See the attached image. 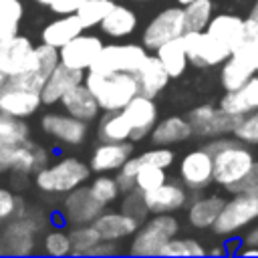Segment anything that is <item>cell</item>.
<instances>
[{"mask_svg":"<svg viewBox=\"0 0 258 258\" xmlns=\"http://www.w3.org/2000/svg\"><path fill=\"white\" fill-rule=\"evenodd\" d=\"M117 252H119V248H117L115 242H111V240H101V242L89 252V256H111V254H117Z\"/></svg>","mask_w":258,"mask_h":258,"instance_id":"obj_50","label":"cell"},{"mask_svg":"<svg viewBox=\"0 0 258 258\" xmlns=\"http://www.w3.org/2000/svg\"><path fill=\"white\" fill-rule=\"evenodd\" d=\"M50 161V153L26 139L22 145L14 147V149H6V151H0V165L2 169H10V171H16V173H22V175H34L38 169H42L44 165H48Z\"/></svg>","mask_w":258,"mask_h":258,"instance_id":"obj_11","label":"cell"},{"mask_svg":"<svg viewBox=\"0 0 258 258\" xmlns=\"http://www.w3.org/2000/svg\"><path fill=\"white\" fill-rule=\"evenodd\" d=\"M248 16H250V18H254V20L258 22V4H256L252 10H250V14H248Z\"/></svg>","mask_w":258,"mask_h":258,"instance_id":"obj_54","label":"cell"},{"mask_svg":"<svg viewBox=\"0 0 258 258\" xmlns=\"http://www.w3.org/2000/svg\"><path fill=\"white\" fill-rule=\"evenodd\" d=\"M177 175L187 189L191 191L206 189L210 183H214V159L210 151L206 147L187 151L177 165Z\"/></svg>","mask_w":258,"mask_h":258,"instance_id":"obj_10","label":"cell"},{"mask_svg":"<svg viewBox=\"0 0 258 258\" xmlns=\"http://www.w3.org/2000/svg\"><path fill=\"white\" fill-rule=\"evenodd\" d=\"M254 189H258V159L252 163L246 177L232 189V194H236V191H254Z\"/></svg>","mask_w":258,"mask_h":258,"instance_id":"obj_48","label":"cell"},{"mask_svg":"<svg viewBox=\"0 0 258 258\" xmlns=\"http://www.w3.org/2000/svg\"><path fill=\"white\" fill-rule=\"evenodd\" d=\"M20 200L8 187H0V220H8L18 214Z\"/></svg>","mask_w":258,"mask_h":258,"instance_id":"obj_47","label":"cell"},{"mask_svg":"<svg viewBox=\"0 0 258 258\" xmlns=\"http://www.w3.org/2000/svg\"><path fill=\"white\" fill-rule=\"evenodd\" d=\"M135 28H137V16L131 8L123 4H115L101 22V30L113 38H125L133 34Z\"/></svg>","mask_w":258,"mask_h":258,"instance_id":"obj_32","label":"cell"},{"mask_svg":"<svg viewBox=\"0 0 258 258\" xmlns=\"http://www.w3.org/2000/svg\"><path fill=\"white\" fill-rule=\"evenodd\" d=\"M38 230V226L28 220V218H16L14 222H10L4 230V242L6 252L12 254H30L34 248V232Z\"/></svg>","mask_w":258,"mask_h":258,"instance_id":"obj_29","label":"cell"},{"mask_svg":"<svg viewBox=\"0 0 258 258\" xmlns=\"http://www.w3.org/2000/svg\"><path fill=\"white\" fill-rule=\"evenodd\" d=\"M242 244L244 246H258V224L254 228H250V232H246Z\"/></svg>","mask_w":258,"mask_h":258,"instance_id":"obj_51","label":"cell"},{"mask_svg":"<svg viewBox=\"0 0 258 258\" xmlns=\"http://www.w3.org/2000/svg\"><path fill=\"white\" fill-rule=\"evenodd\" d=\"M30 139V127L24 119L0 113V151L14 149Z\"/></svg>","mask_w":258,"mask_h":258,"instance_id":"obj_35","label":"cell"},{"mask_svg":"<svg viewBox=\"0 0 258 258\" xmlns=\"http://www.w3.org/2000/svg\"><path fill=\"white\" fill-rule=\"evenodd\" d=\"M244 20L246 18H240L236 14H218L212 16L206 30L234 50L244 40Z\"/></svg>","mask_w":258,"mask_h":258,"instance_id":"obj_30","label":"cell"},{"mask_svg":"<svg viewBox=\"0 0 258 258\" xmlns=\"http://www.w3.org/2000/svg\"><path fill=\"white\" fill-rule=\"evenodd\" d=\"M206 248L196 238H171L159 250V256H204Z\"/></svg>","mask_w":258,"mask_h":258,"instance_id":"obj_40","label":"cell"},{"mask_svg":"<svg viewBox=\"0 0 258 258\" xmlns=\"http://www.w3.org/2000/svg\"><path fill=\"white\" fill-rule=\"evenodd\" d=\"M147 58V50L141 44H105L91 67L93 71L105 73H133L143 64Z\"/></svg>","mask_w":258,"mask_h":258,"instance_id":"obj_9","label":"cell"},{"mask_svg":"<svg viewBox=\"0 0 258 258\" xmlns=\"http://www.w3.org/2000/svg\"><path fill=\"white\" fill-rule=\"evenodd\" d=\"M40 127L52 139L64 145H83L89 135V123L69 113H46L40 119Z\"/></svg>","mask_w":258,"mask_h":258,"instance_id":"obj_14","label":"cell"},{"mask_svg":"<svg viewBox=\"0 0 258 258\" xmlns=\"http://www.w3.org/2000/svg\"><path fill=\"white\" fill-rule=\"evenodd\" d=\"M155 54L159 56V60L163 62V67H165V71L169 73L171 79L181 77L183 71H185V67L189 64L187 52H185V44H183V38H181V36L163 42V44L155 50Z\"/></svg>","mask_w":258,"mask_h":258,"instance_id":"obj_34","label":"cell"},{"mask_svg":"<svg viewBox=\"0 0 258 258\" xmlns=\"http://www.w3.org/2000/svg\"><path fill=\"white\" fill-rule=\"evenodd\" d=\"M234 137L248 145H258V111L248 113L244 117H238L236 127H234Z\"/></svg>","mask_w":258,"mask_h":258,"instance_id":"obj_45","label":"cell"},{"mask_svg":"<svg viewBox=\"0 0 258 258\" xmlns=\"http://www.w3.org/2000/svg\"><path fill=\"white\" fill-rule=\"evenodd\" d=\"M8 81H10V77H8L6 73H2V71H0V93H2V89L8 85Z\"/></svg>","mask_w":258,"mask_h":258,"instance_id":"obj_53","label":"cell"},{"mask_svg":"<svg viewBox=\"0 0 258 258\" xmlns=\"http://www.w3.org/2000/svg\"><path fill=\"white\" fill-rule=\"evenodd\" d=\"M91 165L79 157H60L34 173V185L44 194H69L91 175Z\"/></svg>","mask_w":258,"mask_h":258,"instance_id":"obj_3","label":"cell"},{"mask_svg":"<svg viewBox=\"0 0 258 258\" xmlns=\"http://www.w3.org/2000/svg\"><path fill=\"white\" fill-rule=\"evenodd\" d=\"M135 77H137L139 93L145 97H151V99H155L167 87V83L171 79L157 54H147L143 64L135 71Z\"/></svg>","mask_w":258,"mask_h":258,"instance_id":"obj_24","label":"cell"},{"mask_svg":"<svg viewBox=\"0 0 258 258\" xmlns=\"http://www.w3.org/2000/svg\"><path fill=\"white\" fill-rule=\"evenodd\" d=\"M123 115L131 127V141H141L151 133L157 123V105L155 99L145 95H135L123 109Z\"/></svg>","mask_w":258,"mask_h":258,"instance_id":"obj_17","label":"cell"},{"mask_svg":"<svg viewBox=\"0 0 258 258\" xmlns=\"http://www.w3.org/2000/svg\"><path fill=\"white\" fill-rule=\"evenodd\" d=\"M89 187H91V194H93L103 206L113 204V202L119 198V194H121V187H119L117 179H115V177H109V175H105V173H99V177H95V179L89 183Z\"/></svg>","mask_w":258,"mask_h":258,"instance_id":"obj_42","label":"cell"},{"mask_svg":"<svg viewBox=\"0 0 258 258\" xmlns=\"http://www.w3.org/2000/svg\"><path fill=\"white\" fill-rule=\"evenodd\" d=\"M258 220V189L254 191H236L232 200L224 204L218 220L212 230L218 236H234L250 228Z\"/></svg>","mask_w":258,"mask_h":258,"instance_id":"obj_4","label":"cell"},{"mask_svg":"<svg viewBox=\"0 0 258 258\" xmlns=\"http://www.w3.org/2000/svg\"><path fill=\"white\" fill-rule=\"evenodd\" d=\"M131 155H133V141H119V143L101 141L93 149L89 165L95 173H109L121 169Z\"/></svg>","mask_w":258,"mask_h":258,"instance_id":"obj_20","label":"cell"},{"mask_svg":"<svg viewBox=\"0 0 258 258\" xmlns=\"http://www.w3.org/2000/svg\"><path fill=\"white\" fill-rule=\"evenodd\" d=\"M214 159V183L232 191L256 161L248 143L238 137H214L204 145Z\"/></svg>","mask_w":258,"mask_h":258,"instance_id":"obj_1","label":"cell"},{"mask_svg":"<svg viewBox=\"0 0 258 258\" xmlns=\"http://www.w3.org/2000/svg\"><path fill=\"white\" fill-rule=\"evenodd\" d=\"M101 242L99 232L95 230L93 224H83V226H73L71 230V254L75 256H89V252Z\"/></svg>","mask_w":258,"mask_h":258,"instance_id":"obj_38","label":"cell"},{"mask_svg":"<svg viewBox=\"0 0 258 258\" xmlns=\"http://www.w3.org/2000/svg\"><path fill=\"white\" fill-rule=\"evenodd\" d=\"M81 83H85V71H79V69H73V67L58 62L56 69L50 73V77L46 79V83L40 89L42 105L58 103L67 91H71L73 87H77Z\"/></svg>","mask_w":258,"mask_h":258,"instance_id":"obj_21","label":"cell"},{"mask_svg":"<svg viewBox=\"0 0 258 258\" xmlns=\"http://www.w3.org/2000/svg\"><path fill=\"white\" fill-rule=\"evenodd\" d=\"M194 135V129L187 121V117H179V115H169L161 121L155 123V127L149 133V139L153 145H163L169 147L173 143H181L187 137Z\"/></svg>","mask_w":258,"mask_h":258,"instance_id":"obj_26","label":"cell"},{"mask_svg":"<svg viewBox=\"0 0 258 258\" xmlns=\"http://www.w3.org/2000/svg\"><path fill=\"white\" fill-rule=\"evenodd\" d=\"M238 254H240V256H250V254L258 256V246H244V248L238 250Z\"/></svg>","mask_w":258,"mask_h":258,"instance_id":"obj_52","label":"cell"},{"mask_svg":"<svg viewBox=\"0 0 258 258\" xmlns=\"http://www.w3.org/2000/svg\"><path fill=\"white\" fill-rule=\"evenodd\" d=\"M220 107L234 117H244L258 111V75H254L240 89L226 91V95L220 99Z\"/></svg>","mask_w":258,"mask_h":258,"instance_id":"obj_25","label":"cell"},{"mask_svg":"<svg viewBox=\"0 0 258 258\" xmlns=\"http://www.w3.org/2000/svg\"><path fill=\"white\" fill-rule=\"evenodd\" d=\"M58 103L62 105L64 113H69V115H73L77 119H83L87 123L95 121L99 117V113H101V107H99L95 95L91 93V89L85 83H81V85L73 87L71 91H67Z\"/></svg>","mask_w":258,"mask_h":258,"instance_id":"obj_23","label":"cell"},{"mask_svg":"<svg viewBox=\"0 0 258 258\" xmlns=\"http://www.w3.org/2000/svg\"><path fill=\"white\" fill-rule=\"evenodd\" d=\"M81 32H85V26L79 20V16L77 14H62L60 18L48 22L42 28L40 38H42V42H46V44H50L54 48H60L69 40H73L75 36H79Z\"/></svg>","mask_w":258,"mask_h":258,"instance_id":"obj_28","label":"cell"},{"mask_svg":"<svg viewBox=\"0 0 258 258\" xmlns=\"http://www.w3.org/2000/svg\"><path fill=\"white\" fill-rule=\"evenodd\" d=\"M34 54V44L30 38L14 34L10 38L0 40V71L8 77L22 75L30 69Z\"/></svg>","mask_w":258,"mask_h":258,"instance_id":"obj_16","label":"cell"},{"mask_svg":"<svg viewBox=\"0 0 258 258\" xmlns=\"http://www.w3.org/2000/svg\"><path fill=\"white\" fill-rule=\"evenodd\" d=\"M87 0H52L50 2V10L52 12H56V14H75L83 4H85Z\"/></svg>","mask_w":258,"mask_h":258,"instance_id":"obj_49","label":"cell"},{"mask_svg":"<svg viewBox=\"0 0 258 258\" xmlns=\"http://www.w3.org/2000/svg\"><path fill=\"white\" fill-rule=\"evenodd\" d=\"M185 16V32L187 30H206L212 16H214V2L212 0H191L183 6Z\"/></svg>","mask_w":258,"mask_h":258,"instance_id":"obj_36","label":"cell"},{"mask_svg":"<svg viewBox=\"0 0 258 258\" xmlns=\"http://www.w3.org/2000/svg\"><path fill=\"white\" fill-rule=\"evenodd\" d=\"M93 226L99 232L101 240L117 242V240L133 236L139 230L141 224L135 218H131L129 214H125V212H101L95 218Z\"/></svg>","mask_w":258,"mask_h":258,"instance_id":"obj_22","label":"cell"},{"mask_svg":"<svg viewBox=\"0 0 258 258\" xmlns=\"http://www.w3.org/2000/svg\"><path fill=\"white\" fill-rule=\"evenodd\" d=\"M85 85L95 95L101 111H121L135 95H139L137 77L133 73H105L89 69Z\"/></svg>","mask_w":258,"mask_h":258,"instance_id":"obj_2","label":"cell"},{"mask_svg":"<svg viewBox=\"0 0 258 258\" xmlns=\"http://www.w3.org/2000/svg\"><path fill=\"white\" fill-rule=\"evenodd\" d=\"M189 2H191V0H177L179 6H185V4H189Z\"/></svg>","mask_w":258,"mask_h":258,"instance_id":"obj_57","label":"cell"},{"mask_svg":"<svg viewBox=\"0 0 258 258\" xmlns=\"http://www.w3.org/2000/svg\"><path fill=\"white\" fill-rule=\"evenodd\" d=\"M133 2H151V0H133Z\"/></svg>","mask_w":258,"mask_h":258,"instance_id":"obj_58","label":"cell"},{"mask_svg":"<svg viewBox=\"0 0 258 258\" xmlns=\"http://www.w3.org/2000/svg\"><path fill=\"white\" fill-rule=\"evenodd\" d=\"M42 250L48 256H67L71 254L73 246H71V234L62 232V230H52L44 236L42 240Z\"/></svg>","mask_w":258,"mask_h":258,"instance_id":"obj_44","label":"cell"},{"mask_svg":"<svg viewBox=\"0 0 258 258\" xmlns=\"http://www.w3.org/2000/svg\"><path fill=\"white\" fill-rule=\"evenodd\" d=\"M113 6H115L113 0H87L75 14L79 16V20L83 22V26L87 30L93 26H101L103 18L111 12Z\"/></svg>","mask_w":258,"mask_h":258,"instance_id":"obj_39","label":"cell"},{"mask_svg":"<svg viewBox=\"0 0 258 258\" xmlns=\"http://www.w3.org/2000/svg\"><path fill=\"white\" fill-rule=\"evenodd\" d=\"M256 75L254 67L250 62H246L242 56L238 54H230L224 62H222V71H220V81H222V87L226 91H236L240 89L242 85H246L252 77Z\"/></svg>","mask_w":258,"mask_h":258,"instance_id":"obj_33","label":"cell"},{"mask_svg":"<svg viewBox=\"0 0 258 258\" xmlns=\"http://www.w3.org/2000/svg\"><path fill=\"white\" fill-rule=\"evenodd\" d=\"M181 38L185 44L189 64L198 69L218 67L232 54V48L226 46L216 36H212L208 30H187Z\"/></svg>","mask_w":258,"mask_h":258,"instance_id":"obj_6","label":"cell"},{"mask_svg":"<svg viewBox=\"0 0 258 258\" xmlns=\"http://www.w3.org/2000/svg\"><path fill=\"white\" fill-rule=\"evenodd\" d=\"M97 139L107 143L131 141V127L123 111H105L97 123Z\"/></svg>","mask_w":258,"mask_h":258,"instance_id":"obj_31","label":"cell"},{"mask_svg":"<svg viewBox=\"0 0 258 258\" xmlns=\"http://www.w3.org/2000/svg\"><path fill=\"white\" fill-rule=\"evenodd\" d=\"M226 200L222 196H196L191 202H187V222L194 228L206 230L212 228L218 220L220 212L224 210Z\"/></svg>","mask_w":258,"mask_h":258,"instance_id":"obj_27","label":"cell"},{"mask_svg":"<svg viewBox=\"0 0 258 258\" xmlns=\"http://www.w3.org/2000/svg\"><path fill=\"white\" fill-rule=\"evenodd\" d=\"M121 212L129 214V216L135 218L139 224H143L145 218H147V214H149V210H147V206H145L143 191L137 189V187L131 189V191H127V194L123 196V200H121Z\"/></svg>","mask_w":258,"mask_h":258,"instance_id":"obj_43","label":"cell"},{"mask_svg":"<svg viewBox=\"0 0 258 258\" xmlns=\"http://www.w3.org/2000/svg\"><path fill=\"white\" fill-rule=\"evenodd\" d=\"M232 52L238 54V56H242L246 62H250V64L254 67V71L258 73V36H254V38H244Z\"/></svg>","mask_w":258,"mask_h":258,"instance_id":"obj_46","label":"cell"},{"mask_svg":"<svg viewBox=\"0 0 258 258\" xmlns=\"http://www.w3.org/2000/svg\"><path fill=\"white\" fill-rule=\"evenodd\" d=\"M210 254H224V250L222 248H214V250H210Z\"/></svg>","mask_w":258,"mask_h":258,"instance_id":"obj_56","label":"cell"},{"mask_svg":"<svg viewBox=\"0 0 258 258\" xmlns=\"http://www.w3.org/2000/svg\"><path fill=\"white\" fill-rule=\"evenodd\" d=\"M2 171H4V169H2V165H0V173H2Z\"/></svg>","mask_w":258,"mask_h":258,"instance_id":"obj_59","label":"cell"},{"mask_svg":"<svg viewBox=\"0 0 258 258\" xmlns=\"http://www.w3.org/2000/svg\"><path fill=\"white\" fill-rule=\"evenodd\" d=\"M179 230V222L173 214H153V218L145 220L139 230L133 234L129 254L133 256H159V250L171 240Z\"/></svg>","mask_w":258,"mask_h":258,"instance_id":"obj_5","label":"cell"},{"mask_svg":"<svg viewBox=\"0 0 258 258\" xmlns=\"http://www.w3.org/2000/svg\"><path fill=\"white\" fill-rule=\"evenodd\" d=\"M60 62V56H58V48L42 42L38 46H34V54H32V64L26 73L22 75H16V77H10L12 81L20 83V85H26L30 89H36L40 91L42 85L46 83V79L50 77V73L56 69V64Z\"/></svg>","mask_w":258,"mask_h":258,"instance_id":"obj_18","label":"cell"},{"mask_svg":"<svg viewBox=\"0 0 258 258\" xmlns=\"http://www.w3.org/2000/svg\"><path fill=\"white\" fill-rule=\"evenodd\" d=\"M24 6L20 0H0V40L18 34Z\"/></svg>","mask_w":258,"mask_h":258,"instance_id":"obj_37","label":"cell"},{"mask_svg":"<svg viewBox=\"0 0 258 258\" xmlns=\"http://www.w3.org/2000/svg\"><path fill=\"white\" fill-rule=\"evenodd\" d=\"M185 34V16L181 6H171L153 16L143 30V46L157 50L163 42Z\"/></svg>","mask_w":258,"mask_h":258,"instance_id":"obj_8","label":"cell"},{"mask_svg":"<svg viewBox=\"0 0 258 258\" xmlns=\"http://www.w3.org/2000/svg\"><path fill=\"white\" fill-rule=\"evenodd\" d=\"M185 185L183 183H175V181H165L159 187L145 191V206L149 210V214H173L181 208L187 206L189 196L185 194Z\"/></svg>","mask_w":258,"mask_h":258,"instance_id":"obj_19","label":"cell"},{"mask_svg":"<svg viewBox=\"0 0 258 258\" xmlns=\"http://www.w3.org/2000/svg\"><path fill=\"white\" fill-rule=\"evenodd\" d=\"M167 181V173H165V167H159V165H141L137 169V175H135V187L141 189L143 194L145 191H151L155 187H159L161 183Z\"/></svg>","mask_w":258,"mask_h":258,"instance_id":"obj_41","label":"cell"},{"mask_svg":"<svg viewBox=\"0 0 258 258\" xmlns=\"http://www.w3.org/2000/svg\"><path fill=\"white\" fill-rule=\"evenodd\" d=\"M105 212V206L91 194L89 185H79L71 189L64 200H62V220L69 226H83V224H93L95 218Z\"/></svg>","mask_w":258,"mask_h":258,"instance_id":"obj_12","label":"cell"},{"mask_svg":"<svg viewBox=\"0 0 258 258\" xmlns=\"http://www.w3.org/2000/svg\"><path fill=\"white\" fill-rule=\"evenodd\" d=\"M256 4H258V0H256Z\"/></svg>","mask_w":258,"mask_h":258,"instance_id":"obj_60","label":"cell"},{"mask_svg":"<svg viewBox=\"0 0 258 258\" xmlns=\"http://www.w3.org/2000/svg\"><path fill=\"white\" fill-rule=\"evenodd\" d=\"M34 2H36V4H40V6H50V2H52V0H34Z\"/></svg>","mask_w":258,"mask_h":258,"instance_id":"obj_55","label":"cell"},{"mask_svg":"<svg viewBox=\"0 0 258 258\" xmlns=\"http://www.w3.org/2000/svg\"><path fill=\"white\" fill-rule=\"evenodd\" d=\"M42 105L40 91L30 89L26 85H20L16 81H8V85L0 93V113L12 115V117H32Z\"/></svg>","mask_w":258,"mask_h":258,"instance_id":"obj_13","label":"cell"},{"mask_svg":"<svg viewBox=\"0 0 258 258\" xmlns=\"http://www.w3.org/2000/svg\"><path fill=\"white\" fill-rule=\"evenodd\" d=\"M187 121L194 129V135L198 137H222V135H230L234 133L236 121L238 117L226 113L220 105H198L187 113Z\"/></svg>","mask_w":258,"mask_h":258,"instance_id":"obj_7","label":"cell"},{"mask_svg":"<svg viewBox=\"0 0 258 258\" xmlns=\"http://www.w3.org/2000/svg\"><path fill=\"white\" fill-rule=\"evenodd\" d=\"M103 40L95 34H85L81 32L79 36H75L73 40H69L64 46L58 48V56H60V62L67 64V67H73V69H79V71H89L101 48H103Z\"/></svg>","mask_w":258,"mask_h":258,"instance_id":"obj_15","label":"cell"}]
</instances>
